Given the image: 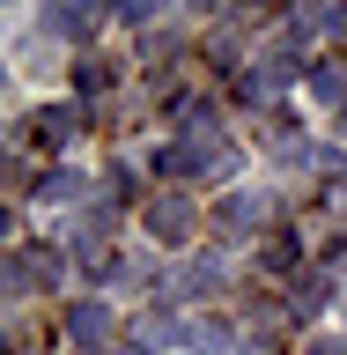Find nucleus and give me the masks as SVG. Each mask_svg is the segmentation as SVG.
Instances as JSON below:
<instances>
[{
  "label": "nucleus",
  "mask_w": 347,
  "mask_h": 355,
  "mask_svg": "<svg viewBox=\"0 0 347 355\" xmlns=\"http://www.w3.org/2000/svg\"><path fill=\"white\" fill-rule=\"evenodd\" d=\"M155 8H163V0H118V15H126V22H148Z\"/></svg>",
  "instance_id": "obj_9"
},
{
  "label": "nucleus",
  "mask_w": 347,
  "mask_h": 355,
  "mask_svg": "<svg viewBox=\"0 0 347 355\" xmlns=\"http://www.w3.org/2000/svg\"><path fill=\"white\" fill-rule=\"evenodd\" d=\"M318 355H347V348H318Z\"/></svg>",
  "instance_id": "obj_12"
},
{
  "label": "nucleus",
  "mask_w": 347,
  "mask_h": 355,
  "mask_svg": "<svg viewBox=\"0 0 347 355\" xmlns=\"http://www.w3.org/2000/svg\"><path fill=\"white\" fill-rule=\"evenodd\" d=\"M222 230H259V200H222Z\"/></svg>",
  "instance_id": "obj_5"
},
{
  "label": "nucleus",
  "mask_w": 347,
  "mask_h": 355,
  "mask_svg": "<svg viewBox=\"0 0 347 355\" xmlns=\"http://www.w3.org/2000/svg\"><path fill=\"white\" fill-rule=\"evenodd\" d=\"M310 89L332 104V96H347V74H340V67H318V74H310Z\"/></svg>",
  "instance_id": "obj_6"
},
{
  "label": "nucleus",
  "mask_w": 347,
  "mask_h": 355,
  "mask_svg": "<svg viewBox=\"0 0 347 355\" xmlns=\"http://www.w3.org/2000/svg\"><path fill=\"white\" fill-rule=\"evenodd\" d=\"M148 230L163 244H185V237H193V207H185V200H155V207H148Z\"/></svg>",
  "instance_id": "obj_2"
},
{
  "label": "nucleus",
  "mask_w": 347,
  "mask_h": 355,
  "mask_svg": "<svg viewBox=\"0 0 347 355\" xmlns=\"http://www.w3.org/2000/svg\"><path fill=\"white\" fill-rule=\"evenodd\" d=\"M66 333H74L82 348H96V340H111V311L104 304H74L66 311Z\"/></svg>",
  "instance_id": "obj_3"
},
{
  "label": "nucleus",
  "mask_w": 347,
  "mask_h": 355,
  "mask_svg": "<svg viewBox=\"0 0 347 355\" xmlns=\"http://www.w3.org/2000/svg\"><path fill=\"white\" fill-rule=\"evenodd\" d=\"M118 355H148V348H118Z\"/></svg>",
  "instance_id": "obj_11"
},
{
  "label": "nucleus",
  "mask_w": 347,
  "mask_h": 355,
  "mask_svg": "<svg viewBox=\"0 0 347 355\" xmlns=\"http://www.w3.org/2000/svg\"><path fill=\"white\" fill-rule=\"evenodd\" d=\"M332 30H340V37H347V0H340V8H332Z\"/></svg>",
  "instance_id": "obj_10"
},
{
  "label": "nucleus",
  "mask_w": 347,
  "mask_h": 355,
  "mask_svg": "<svg viewBox=\"0 0 347 355\" xmlns=\"http://www.w3.org/2000/svg\"><path fill=\"white\" fill-rule=\"evenodd\" d=\"M118 0H52V30L60 37H89V30H104V15Z\"/></svg>",
  "instance_id": "obj_1"
},
{
  "label": "nucleus",
  "mask_w": 347,
  "mask_h": 355,
  "mask_svg": "<svg viewBox=\"0 0 347 355\" xmlns=\"http://www.w3.org/2000/svg\"><path fill=\"white\" fill-rule=\"evenodd\" d=\"M74 126H82V111H44L37 141H44V148H66V141H74Z\"/></svg>",
  "instance_id": "obj_4"
},
{
  "label": "nucleus",
  "mask_w": 347,
  "mask_h": 355,
  "mask_svg": "<svg viewBox=\"0 0 347 355\" xmlns=\"http://www.w3.org/2000/svg\"><path fill=\"white\" fill-rule=\"evenodd\" d=\"M111 74H118V67H104V60H82V67H74V82H82V89H111Z\"/></svg>",
  "instance_id": "obj_7"
},
{
  "label": "nucleus",
  "mask_w": 347,
  "mask_h": 355,
  "mask_svg": "<svg viewBox=\"0 0 347 355\" xmlns=\"http://www.w3.org/2000/svg\"><path fill=\"white\" fill-rule=\"evenodd\" d=\"M74 193H82V178H74V171H52V185H44V200H74Z\"/></svg>",
  "instance_id": "obj_8"
},
{
  "label": "nucleus",
  "mask_w": 347,
  "mask_h": 355,
  "mask_svg": "<svg viewBox=\"0 0 347 355\" xmlns=\"http://www.w3.org/2000/svg\"><path fill=\"white\" fill-rule=\"evenodd\" d=\"M193 8H215V0H193Z\"/></svg>",
  "instance_id": "obj_13"
}]
</instances>
